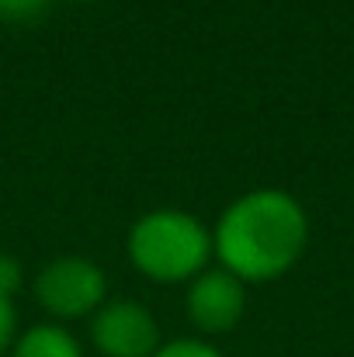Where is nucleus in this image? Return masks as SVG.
Wrapping results in <instances>:
<instances>
[{
  "mask_svg": "<svg viewBox=\"0 0 354 357\" xmlns=\"http://www.w3.org/2000/svg\"><path fill=\"white\" fill-rule=\"evenodd\" d=\"M309 239L302 205L278 188L246 191L219 215L212 229V257L243 284L274 281L295 267Z\"/></svg>",
  "mask_w": 354,
  "mask_h": 357,
  "instance_id": "f257e3e1",
  "label": "nucleus"
},
{
  "mask_svg": "<svg viewBox=\"0 0 354 357\" xmlns=\"http://www.w3.org/2000/svg\"><path fill=\"white\" fill-rule=\"evenodd\" d=\"M153 357H223L212 344H205V340H188V337H181V340H170V344H160V351Z\"/></svg>",
  "mask_w": 354,
  "mask_h": 357,
  "instance_id": "0eeeda50",
  "label": "nucleus"
},
{
  "mask_svg": "<svg viewBox=\"0 0 354 357\" xmlns=\"http://www.w3.org/2000/svg\"><path fill=\"white\" fill-rule=\"evenodd\" d=\"M21 264L10 257V253H0V295L3 298H14L17 288H21Z\"/></svg>",
  "mask_w": 354,
  "mask_h": 357,
  "instance_id": "9d476101",
  "label": "nucleus"
},
{
  "mask_svg": "<svg viewBox=\"0 0 354 357\" xmlns=\"http://www.w3.org/2000/svg\"><path fill=\"white\" fill-rule=\"evenodd\" d=\"M91 340L105 357H153L160 351V326L146 305L118 298L94 312Z\"/></svg>",
  "mask_w": 354,
  "mask_h": 357,
  "instance_id": "20e7f679",
  "label": "nucleus"
},
{
  "mask_svg": "<svg viewBox=\"0 0 354 357\" xmlns=\"http://www.w3.org/2000/svg\"><path fill=\"white\" fill-rule=\"evenodd\" d=\"M125 253L149 281H195L212 260V229L188 212L156 208L132 222Z\"/></svg>",
  "mask_w": 354,
  "mask_h": 357,
  "instance_id": "f03ea898",
  "label": "nucleus"
},
{
  "mask_svg": "<svg viewBox=\"0 0 354 357\" xmlns=\"http://www.w3.org/2000/svg\"><path fill=\"white\" fill-rule=\"evenodd\" d=\"M49 0H0V17L7 21H31L45 10Z\"/></svg>",
  "mask_w": 354,
  "mask_h": 357,
  "instance_id": "1a4fd4ad",
  "label": "nucleus"
},
{
  "mask_svg": "<svg viewBox=\"0 0 354 357\" xmlns=\"http://www.w3.org/2000/svg\"><path fill=\"white\" fill-rule=\"evenodd\" d=\"M17 340V312H14V298L0 295V357L7 354Z\"/></svg>",
  "mask_w": 354,
  "mask_h": 357,
  "instance_id": "6e6552de",
  "label": "nucleus"
},
{
  "mask_svg": "<svg viewBox=\"0 0 354 357\" xmlns=\"http://www.w3.org/2000/svg\"><path fill=\"white\" fill-rule=\"evenodd\" d=\"M188 319L202 333H226L243 319L246 309V284L230 271H202L184 295Z\"/></svg>",
  "mask_w": 354,
  "mask_h": 357,
  "instance_id": "39448f33",
  "label": "nucleus"
},
{
  "mask_svg": "<svg viewBox=\"0 0 354 357\" xmlns=\"http://www.w3.org/2000/svg\"><path fill=\"white\" fill-rule=\"evenodd\" d=\"M105 271L87 257H56L35 278L38 305L56 319H84L105 305Z\"/></svg>",
  "mask_w": 354,
  "mask_h": 357,
  "instance_id": "7ed1b4c3",
  "label": "nucleus"
},
{
  "mask_svg": "<svg viewBox=\"0 0 354 357\" xmlns=\"http://www.w3.org/2000/svg\"><path fill=\"white\" fill-rule=\"evenodd\" d=\"M10 357H84L77 337L59 323H38L14 340Z\"/></svg>",
  "mask_w": 354,
  "mask_h": 357,
  "instance_id": "423d86ee",
  "label": "nucleus"
}]
</instances>
